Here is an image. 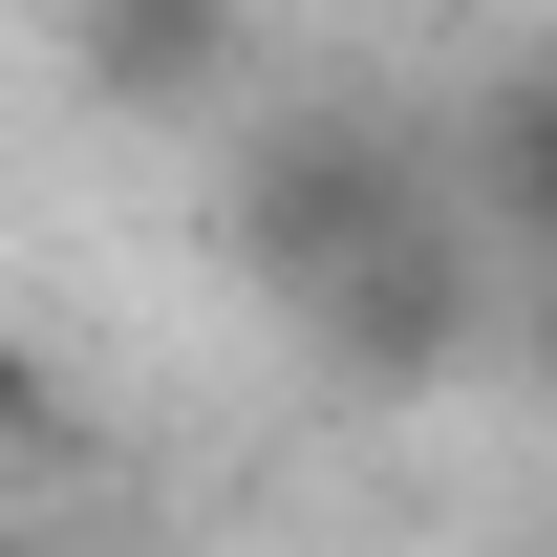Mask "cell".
Segmentation results:
<instances>
[{
	"mask_svg": "<svg viewBox=\"0 0 557 557\" xmlns=\"http://www.w3.org/2000/svg\"><path fill=\"white\" fill-rule=\"evenodd\" d=\"M300 322V364L344 386V408H429V386H472L493 344H515V236H493V194H429L386 214L322 300H278Z\"/></svg>",
	"mask_w": 557,
	"mask_h": 557,
	"instance_id": "6da1fadb",
	"label": "cell"
},
{
	"mask_svg": "<svg viewBox=\"0 0 557 557\" xmlns=\"http://www.w3.org/2000/svg\"><path fill=\"white\" fill-rule=\"evenodd\" d=\"M386 214H429V150L386 129V108H278V129L214 172V236H236V278H258V300H322Z\"/></svg>",
	"mask_w": 557,
	"mask_h": 557,
	"instance_id": "7a4b0ae2",
	"label": "cell"
},
{
	"mask_svg": "<svg viewBox=\"0 0 557 557\" xmlns=\"http://www.w3.org/2000/svg\"><path fill=\"white\" fill-rule=\"evenodd\" d=\"M86 108H214L236 86V0H65Z\"/></svg>",
	"mask_w": 557,
	"mask_h": 557,
	"instance_id": "3957f363",
	"label": "cell"
},
{
	"mask_svg": "<svg viewBox=\"0 0 557 557\" xmlns=\"http://www.w3.org/2000/svg\"><path fill=\"white\" fill-rule=\"evenodd\" d=\"M472 194H493L515 258H557V65H515V86L472 108Z\"/></svg>",
	"mask_w": 557,
	"mask_h": 557,
	"instance_id": "277c9868",
	"label": "cell"
},
{
	"mask_svg": "<svg viewBox=\"0 0 557 557\" xmlns=\"http://www.w3.org/2000/svg\"><path fill=\"white\" fill-rule=\"evenodd\" d=\"M493 364H515V386H557V258H515V344H493Z\"/></svg>",
	"mask_w": 557,
	"mask_h": 557,
	"instance_id": "5b68a950",
	"label": "cell"
}]
</instances>
